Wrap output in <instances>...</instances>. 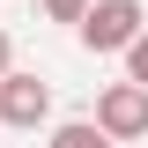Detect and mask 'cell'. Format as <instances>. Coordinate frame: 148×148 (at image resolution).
Wrapping results in <instances>:
<instances>
[{"mask_svg":"<svg viewBox=\"0 0 148 148\" xmlns=\"http://www.w3.org/2000/svg\"><path fill=\"white\" fill-rule=\"evenodd\" d=\"M141 30H148V8H141V0H89V15L74 22L82 52H96V59H104V52L126 59V45H133Z\"/></svg>","mask_w":148,"mask_h":148,"instance_id":"obj_1","label":"cell"},{"mask_svg":"<svg viewBox=\"0 0 148 148\" xmlns=\"http://www.w3.org/2000/svg\"><path fill=\"white\" fill-rule=\"evenodd\" d=\"M0 126H15V133L52 126V82H45V74L8 67V74H0Z\"/></svg>","mask_w":148,"mask_h":148,"instance_id":"obj_2","label":"cell"},{"mask_svg":"<svg viewBox=\"0 0 148 148\" xmlns=\"http://www.w3.org/2000/svg\"><path fill=\"white\" fill-rule=\"evenodd\" d=\"M45 148H119V141H111L96 119H59V126L45 133Z\"/></svg>","mask_w":148,"mask_h":148,"instance_id":"obj_4","label":"cell"},{"mask_svg":"<svg viewBox=\"0 0 148 148\" xmlns=\"http://www.w3.org/2000/svg\"><path fill=\"white\" fill-rule=\"evenodd\" d=\"M8 67H15V37L0 30V74H8Z\"/></svg>","mask_w":148,"mask_h":148,"instance_id":"obj_7","label":"cell"},{"mask_svg":"<svg viewBox=\"0 0 148 148\" xmlns=\"http://www.w3.org/2000/svg\"><path fill=\"white\" fill-rule=\"evenodd\" d=\"M37 15H45V22H82L89 0H37Z\"/></svg>","mask_w":148,"mask_h":148,"instance_id":"obj_5","label":"cell"},{"mask_svg":"<svg viewBox=\"0 0 148 148\" xmlns=\"http://www.w3.org/2000/svg\"><path fill=\"white\" fill-rule=\"evenodd\" d=\"M96 126L111 133V141H141L148 133V82H104L96 89Z\"/></svg>","mask_w":148,"mask_h":148,"instance_id":"obj_3","label":"cell"},{"mask_svg":"<svg viewBox=\"0 0 148 148\" xmlns=\"http://www.w3.org/2000/svg\"><path fill=\"white\" fill-rule=\"evenodd\" d=\"M126 74H133V82H148V30L126 45Z\"/></svg>","mask_w":148,"mask_h":148,"instance_id":"obj_6","label":"cell"}]
</instances>
